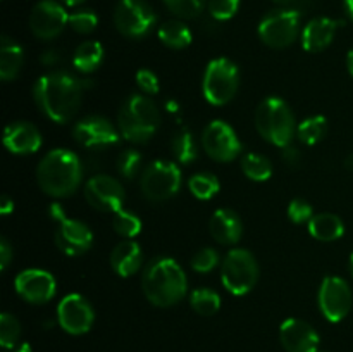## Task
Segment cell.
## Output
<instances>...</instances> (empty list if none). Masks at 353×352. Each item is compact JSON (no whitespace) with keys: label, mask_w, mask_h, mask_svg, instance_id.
Segmentation results:
<instances>
[{"label":"cell","mask_w":353,"mask_h":352,"mask_svg":"<svg viewBox=\"0 0 353 352\" xmlns=\"http://www.w3.org/2000/svg\"><path fill=\"white\" fill-rule=\"evenodd\" d=\"M164 3L174 16L181 19H193L200 16L205 7V0H164Z\"/></svg>","instance_id":"35"},{"label":"cell","mask_w":353,"mask_h":352,"mask_svg":"<svg viewBox=\"0 0 353 352\" xmlns=\"http://www.w3.org/2000/svg\"><path fill=\"white\" fill-rule=\"evenodd\" d=\"M241 171L252 182H268L272 176V164L264 155L247 154L241 159Z\"/></svg>","instance_id":"29"},{"label":"cell","mask_w":353,"mask_h":352,"mask_svg":"<svg viewBox=\"0 0 353 352\" xmlns=\"http://www.w3.org/2000/svg\"><path fill=\"white\" fill-rule=\"evenodd\" d=\"M159 40L165 47L174 48V50H183V48L190 47L193 37L190 28L183 21L171 19L161 24V28H159Z\"/></svg>","instance_id":"27"},{"label":"cell","mask_w":353,"mask_h":352,"mask_svg":"<svg viewBox=\"0 0 353 352\" xmlns=\"http://www.w3.org/2000/svg\"><path fill=\"white\" fill-rule=\"evenodd\" d=\"M69 24V14L55 0H41L30 14V28L40 40H52L59 37Z\"/></svg>","instance_id":"15"},{"label":"cell","mask_w":353,"mask_h":352,"mask_svg":"<svg viewBox=\"0 0 353 352\" xmlns=\"http://www.w3.org/2000/svg\"><path fill=\"white\" fill-rule=\"evenodd\" d=\"M240 86V71L233 61L217 57L209 62L203 75V97L212 106H226L236 95Z\"/></svg>","instance_id":"6"},{"label":"cell","mask_w":353,"mask_h":352,"mask_svg":"<svg viewBox=\"0 0 353 352\" xmlns=\"http://www.w3.org/2000/svg\"><path fill=\"white\" fill-rule=\"evenodd\" d=\"M340 26H343V21L331 19V17L312 19L302 31V47L310 54L323 52L324 48L330 47Z\"/></svg>","instance_id":"21"},{"label":"cell","mask_w":353,"mask_h":352,"mask_svg":"<svg viewBox=\"0 0 353 352\" xmlns=\"http://www.w3.org/2000/svg\"><path fill=\"white\" fill-rule=\"evenodd\" d=\"M99 24V17L92 10H78V12L69 14V26L76 31V33L88 35Z\"/></svg>","instance_id":"38"},{"label":"cell","mask_w":353,"mask_h":352,"mask_svg":"<svg viewBox=\"0 0 353 352\" xmlns=\"http://www.w3.org/2000/svg\"><path fill=\"white\" fill-rule=\"evenodd\" d=\"M288 217L295 224L309 223L314 217L312 206L303 199H293L288 206Z\"/></svg>","instance_id":"40"},{"label":"cell","mask_w":353,"mask_h":352,"mask_svg":"<svg viewBox=\"0 0 353 352\" xmlns=\"http://www.w3.org/2000/svg\"><path fill=\"white\" fill-rule=\"evenodd\" d=\"M85 92V83L65 71L43 75L34 83L33 95L41 113L50 121L64 124L78 113Z\"/></svg>","instance_id":"1"},{"label":"cell","mask_w":353,"mask_h":352,"mask_svg":"<svg viewBox=\"0 0 353 352\" xmlns=\"http://www.w3.org/2000/svg\"><path fill=\"white\" fill-rule=\"evenodd\" d=\"M102 61L103 47L100 41L95 40L83 41V43L76 48L74 55H72V66H74L79 72H85V75L99 69Z\"/></svg>","instance_id":"26"},{"label":"cell","mask_w":353,"mask_h":352,"mask_svg":"<svg viewBox=\"0 0 353 352\" xmlns=\"http://www.w3.org/2000/svg\"><path fill=\"white\" fill-rule=\"evenodd\" d=\"M40 61L43 62V64H47V66H52V64H55V62L59 61V55L55 54V50H47V52H45L43 55H41V57H40Z\"/></svg>","instance_id":"46"},{"label":"cell","mask_w":353,"mask_h":352,"mask_svg":"<svg viewBox=\"0 0 353 352\" xmlns=\"http://www.w3.org/2000/svg\"><path fill=\"white\" fill-rule=\"evenodd\" d=\"M350 271H352V275H353V252H352V255H350Z\"/></svg>","instance_id":"54"},{"label":"cell","mask_w":353,"mask_h":352,"mask_svg":"<svg viewBox=\"0 0 353 352\" xmlns=\"http://www.w3.org/2000/svg\"><path fill=\"white\" fill-rule=\"evenodd\" d=\"M14 286L30 304H47L57 293V282L45 269H24L16 276Z\"/></svg>","instance_id":"17"},{"label":"cell","mask_w":353,"mask_h":352,"mask_svg":"<svg viewBox=\"0 0 353 352\" xmlns=\"http://www.w3.org/2000/svg\"><path fill=\"white\" fill-rule=\"evenodd\" d=\"M62 2L69 7H76V6H79V3L85 2V0H62Z\"/></svg>","instance_id":"51"},{"label":"cell","mask_w":353,"mask_h":352,"mask_svg":"<svg viewBox=\"0 0 353 352\" xmlns=\"http://www.w3.org/2000/svg\"><path fill=\"white\" fill-rule=\"evenodd\" d=\"M141 193L150 202H162L181 188V169L176 162L171 161H154L145 168L140 178Z\"/></svg>","instance_id":"8"},{"label":"cell","mask_w":353,"mask_h":352,"mask_svg":"<svg viewBox=\"0 0 353 352\" xmlns=\"http://www.w3.org/2000/svg\"><path fill=\"white\" fill-rule=\"evenodd\" d=\"M137 85L147 95H155V93H159V88H161L157 76L150 69H140L137 72Z\"/></svg>","instance_id":"41"},{"label":"cell","mask_w":353,"mask_h":352,"mask_svg":"<svg viewBox=\"0 0 353 352\" xmlns=\"http://www.w3.org/2000/svg\"><path fill=\"white\" fill-rule=\"evenodd\" d=\"M241 0H209V14L217 21H228L238 12Z\"/></svg>","instance_id":"39"},{"label":"cell","mask_w":353,"mask_h":352,"mask_svg":"<svg viewBox=\"0 0 353 352\" xmlns=\"http://www.w3.org/2000/svg\"><path fill=\"white\" fill-rule=\"evenodd\" d=\"M317 302L323 316L331 323H340L352 309V290L340 276H326L319 286Z\"/></svg>","instance_id":"11"},{"label":"cell","mask_w":353,"mask_h":352,"mask_svg":"<svg viewBox=\"0 0 353 352\" xmlns=\"http://www.w3.org/2000/svg\"><path fill=\"white\" fill-rule=\"evenodd\" d=\"M309 231L321 242H334L343 237L345 224L336 214L321 213L309 221Z\"/></svg>","instance_id":"25"},{"label":"cell","mask_w":353,"mask_h":352,"mask_svg":"<svg viewBox=\"0 0 353 352\" xmlns=\"http://www.w3.org/2000/svg\"><path fill=\"white\" fill-rule=\"evenodd\" d=\"M21 337L19 321L9 313H3L0 316V345L6 351H14L17 349V342Z\"/></svg>","instance_id":"34"},{"label":"cell","mask_w":353,"mask_h":352,"mask_svg":"<svg viewBox=\"0 0 353 352\" xmlns=\"http://www.w3.org/2000/svg\"><path fill=\"white\" fill-rule=\"evenodd\" d=\"M85 199L93 209L100 213H117L123 209L126 195H124L123 185L116 178L97 175L86 182Z\"/></svg>","instance_id":"13"},{"label":"cell","mask_w":353,"mask_h":352,"mask_svg":"<svg viewBox=\"0 0 353 352\" xmlns=\"http://www.w3.org/2000/svg\"><path fill=\"white\" fill-rule=\"evenodd\" d=\"M57 321L62 330L69 335H83L90 331L95 313L88 300L79 293H69L59 302Z\"/></svg>","instance_id":"14"},{"label":"cell","mask_w":353,"mask_h":352,"mask_svg":"<svg viewBox=\"0 0 353 352\" xmlns=\"http://www.w3.org/2000/svg\"><path fill=\"white\" fill-rule=\"evenodd\" d=\"M14 211V200L10 199L9 195H2L0 197V214L2 216H7Z\"/></svg>","instance_id":"44"},{"label":"cell","mask_w":353,"mask_h":352,"mask_svg":"<svg viewBox=\"0 0 353 352\" xmlns=\"http://www.w3.org/2000/svg\"><path fill=\"white\" fill-rule=\"evenodd\" d=\"M112 228L119 237L134 238L141 231V221L134 213L126 209H121L114 213Z\"/></svg>","instance_id":"33"},{"label":"cell","mask_w":353,"mask_h":352,"mask_svg":"<svg viewBox=\"0 0 353 352\" xmlns=\"http://www.w3.org/2000/svg\"><path fill=\"white\" fill-rule=\"evenodd\" d=\"M190 304L200 316H212L219 311L221 297L219 293L210 289H196L190 295Z\"/></svg>","instance_id":"31"},{"label":"cell","mask_w":353,"mask_h":352,"mask_svg":"<svg viewBox=\"0 0 353 352\" xmlns=\"http://www.w3.org/2000/svg\"><path fill=\"white\" fill-rule=\"evenodd\" d=\"M83 179V166L78 155L68 148H54L37 168V182L41 192L62 199L78 190Z\"/></svg>","instance_id":"3"},{"label":"cell","mask_w":353,"mask_h":352,"mask_svg":"<svg viewBox=\"0 0 353 352\" xmlns=\"http://www.w3.org/2000/svg\"><path fill=\"white\" fill-rule=\"evenodd\" d=\"M279 340L286 352H317L319 335L309 323L290 317L279 328Z\"/></svg>","instance_id":"19"},{"label":"cell","mask_w":353,"mask_h":352,"mask_svg":"<svg viewBox=\"0 0 353 352\" xmlns=\"http://www.w3.org/2000/svg\"><path fill=\"white\" fill-rule=\"evenodd\" d=\"M7 352H9V351H7ZM12 352H31V347H30V344H21L19 347L14 349Z\"/></svg>","instance_id":"50"},{"label":"cell","mask_w":353,"mask_h":352,"mask_svg":"<svg viewBox=\"0 0 353 352\" xmlns=\"http://www.w3.org/2000/svg\"><path fill=\"white\" fill-rule=\"evenodd\" d=\"M161 126V113L150 97L133 93L124 100L117 114V128L124 140L147 144Z\"/></svg>","instance_id":"4"},{"label":"cell","mask_w":353,"mask_h":352,"mask_svg":"<svg viewBox=\"0 0 353 352\" xmlns=\"http://www.w3.org/2000/svg\"><path fill=\"white\" fill-rule=\"evenodd\" d=\"M283 159H285V162L288 166H295L296 162L300 161V152L299 148L292 147V145H288V147L283 148Z\"/></svg>","instance_id":"43"},{"label":"cell","mask_w":353,"mask_h":352,"mask_svg":"<svg viewBox=\"0 0 353 352\" xmlns=\"http://www.w3.org/2000/svg\"><path fill=\"white\" fill-rule=\"evenodd\" d=\"M221 280L224 289L233 295H245L259 280V264L247 248H233L221 264Z\"/></svg>","instance_id":"7"},{"label":"cell","mask_w":353,"mask_h":352,"mask_svg":"<svg viewBox=\"0 0 353 352\" xmlns=\"http://www.w3.org/2000/svg\"><path fill=\"white\" fill-rule=\"evenodd\" d=\"M50 216H52V219L54 221H57V223H61L62 219H65V213H64V209H62V206L61 204H52L50 206Z\"/></svg>","instance_id":"45"},{"label":"cell","mask_w":353,"mask_h":352,"mask_svg":"<svg viewBox=\"0 0 353 352\" xmlns=\"http://www.w3.org/2000/svg\"><path fill=\"white\" fill-rule=\"evenodd\" d=\"M188 186L190 192L200 200H210L221 190L219 179L212 173H199V175H193L190 178Z\"/></svg>","instance_id":"32"},{"label":"cell","mask_w":353,"mask_h":352,"mask_svg":"<svg viewBox=\"0 0 353 352\" xmlns=\"http://www.w3.org/2000/svg\"><path fill=\"white\" fill-rule=\"evenodd\" d=\"M55 244L65 255H81L92 247L93 233L81 221L65 217L55 231Z\"/></svg>","instance_id":"18"},{"label":"cell","mask_w":353,"mask_h":352,"mask_svg":"<svg viewBox=\"0 0 353 352\" xmlns=\"http://www.w3.org/2000/svg\"><path fill=\"white\" fill-rule=\"evenodd\" d=\"M165 106H168L169 113H178L179 110V106L174 102V100H168V102H165Z\"/></svg>","instance_id":"47"},{"label":"cell","mask_w":353,"mask_h":352,"mask_svg":"<svg viewBox=\"0 0 353 352\" xmlns=\"http://www.w3.org/2000/svg\"><path fill=\"white\" fill-rule=\"evenodd\" d=\"M209 231L217 244L234 245L240 242L243 226L234 211L217 209L209 221Z\"/></svg>","instance_id":"22"},{"label":"cell","mask_w":353,"mask_h":352,"mask_svg":"<svg viewBox=\"0 0 353 352\" xmlns=\"http://www.w3.org/2000/svg\"><path fill=\"white\" fill-rule=\"evenodd\" d=\"M276 3H279V6H290L292 2H295V0H274Z\"/></svg>","instance_id":"53"},{"label":"cell","mask_w":353,"mask_h":352,"mask_svg":"<svg viewBox=\"0 0 353 352\" xmlns=\"http://www.w3.org/2000/svg\"><path fill=\"white\" fill-rule=\"evenodd\" d=\"M345 168L353 171V154L348 155V157H347V161H345Z\"/></svg>","instance_id":"52"},{"label":"cell","mask_w":353,"mask_h":352,"mask_svg":"<svg viewBox=\"0 0 353 352\" xmlns=\"http://www.w3.org/2000/svg\"><path fill=\"white\" fill-rule=\"evenodd\" d=\"M171 150L179 164H190L195 161L199 155V148H196L195 137L188 128H181L179 131H176L171 140Z\"/></svg>","instance_id":"28"},{"label":"cell","mask_w":353,"mask_h":352,"mask_svg":"<svg viewBox=\"0 0 353 352\" xmlns=\"http://www.w3.org/2000/svg\"><path fill=\"white\" fill-rule=\"evenodd\" d=\"M202 147L214 161L230 162L241 152V141L226 121L216 119L203 130Z\"/></svg>","instance_id":"12"},{"label":"cell","mask_w":353,"mask_h":352,"mask_svg":"<svg viewBox=\"0 0 353 352\" xmlns=\"http://www.w3.org/2000/svg\"><path fill=\"white\" fill-rule=\"evenodd\" d=\"M10 259H12V247L6 238H0V269L2 271H6Z\"/></svg>","instance_id":"42"},{"label":"cell","mask_w":353,"mask_h":352,"mask_svg":"<svg viewBox=\"0 0 353 352\" xmlns=\"http://www.w3.org/2000/svg\"><path fill=\"white\" fill-rule=\"evenodd\" d=\"M24 52L19 43L12 40L10 37L3 35L0 40V78L3 81H12L19 75L23 68Z\"/></svg>","instance_id":"24"},{"label":"cell","mask_w":353,"mask_h":352,"mask_svg":"<svg viewBox=\"0 0 353 352\" xmlns=\"http://www.w3.org/2000/svg\"><path fill=\"white\" fill-rule=\"evenodd\" d=\"M327 131V119L324 116H310L299 124L296 137L302 144L316 145L324 138Z\"/></svg>","instance_id":"30"},{"label":"cell","mask_w":353,"mask_h":352,"mask_svg":"<svg viewBox=\"0 0 353 352\" xmlns=\"http://www.w3.org/2000/svg\"><path fill=\"white\" fill-rule=\"evenodd\" d=\"M347 66H348V72L353 76V48L348 52V57H347Z\"/></svg>","instance_id":"48"},{"label":"cell","mask_w":353,"mask_h":352,"mask_svg":"<svg viewBox=\"0 0 353 352\" xmlns=\"http://www.w3.org/2000/svg\"><path fill=\"white\" fill-rule=\"evenodd\" d=\"M219 264V254H217L216 248L205 247L200 248L192 259V268L193 271L200 273V275H205L210 273L212 269H216V266Z\"/></svg>","instance_id":"37"},{"label":"cell","mask_w":353,"mask_h":352,"mask_svg":"<svg viewBox=\"0 0 353 352\" xmlns=\"http://www.w3.org/2000/svg\"><path fill=\"white\" fill-rule=\"evenodd\" d=\"M259 37L268 47L286 48L296 40L300 31V12L295 9H276L259 23Z\"/></svg>","instance_id":"9"},{"label":"cell","mask_w":353,"mask_h":352,"mask_svg":"<svg viewBox=\"0 0 353 352\" xmlns=\"http://www.w3.org/2000/svg\"><path fill=\"white\" fill-rule=\"evenodd\" d=\"M255 128L269 144L285 148L295 137V116L288 104L279 97H268L255 110Z\"/></svg>","instance_id":"5"},{"label":"cell","mask_w":353,"mask_h":352,"mask_svg":"<svg viewBox=\"0 0 353 352\" xmlns=\"http://www.w3.org/2000/svg\"><path fill=\"white\" fill-rule=\"evenodd\" d=\"M140 166H141V154L138 150H134V148H126V150L121 152L116 162L117 173L126 179L134 178L138 169H140Z\"/></svg>","instance_id":"36"},{"label":"cell","mask_w":353,"mask_h":352,"mask_svg":"<svg viewBox=\"0 0 353 352\" xmlns=\"http://www.w3.org/2000/svg\"><path fill=\"white\" fill-rule=\"evenodd\" d=\"M345 7H347L348 16H350V19L353 21V0H345Z\"/></svg>","instance_id":"49"},{"label":"cell","mask_w":353,"mask_h":352,"mask_svg":"<svg viewBox=\"0 0 353 352\" xmlns=\"http://www.w3.org/2000/svg\"><path fill=\"white\" fill-rule=\"evenodd\" d=\"M155 12L145 0H119L114 10L117 31L133 40L147 37L155 26Z\"/></svg>","instance_id":"10"},{"label":"cell","mask_w":353,"mask_h":352,"mask_svg":"<svg viewBox=\"0 0 353 352\" xmlns=\"http://www.w3.org/2000/svg\"><path fill=\"white\" fill-rule=\"evenodd\" d=\"M141 289L150 304L157 307H171L185 299L188 280L174 259L155 257L145 268Z\"/></svg>","instance_id":"2"},{"label":"cell","mask_w":353,"mask_h":352,"mask_svg":"<svg viewBox=\"0 0 353 352\" xmlns=\"http://www.w3.org/2000/svg\"><path fill=\"white\" fill-rule=\"evenodd\" d=\"M143 252L133 240H124L117 244L110 252V266L123 278H130L141 268Z\"/></svg>","instance_id":"23"},{"label":"cell","mask_w":353,"mask_h":352,"mask_svg":"<svg viewBox=\"0 0 353 352\" xmlns=\"http://www.w3.org/2000/svg\"><path fill=\"white\" fill-rule=\"evenodd\" d=\"M72 137L86 148H103L119 141V128L102 116H86L72 128Z\"/></svg>","instance_id":"16"},{"label":"cell","mask_w":353,"mask_h":352,"mask_svg":"<svg viewBox=\"0 0 353 352\" xmlns=\"http://www.w3.org/2000/svg\"><path fill=\"white\" fill-rule=\"evenodd\" d=\"M43 140L37 126L26 121H14L3 130V145L9 152L17 155H28L38 152Z\"/></svg>","instance_id":"20"}]
</instances>
